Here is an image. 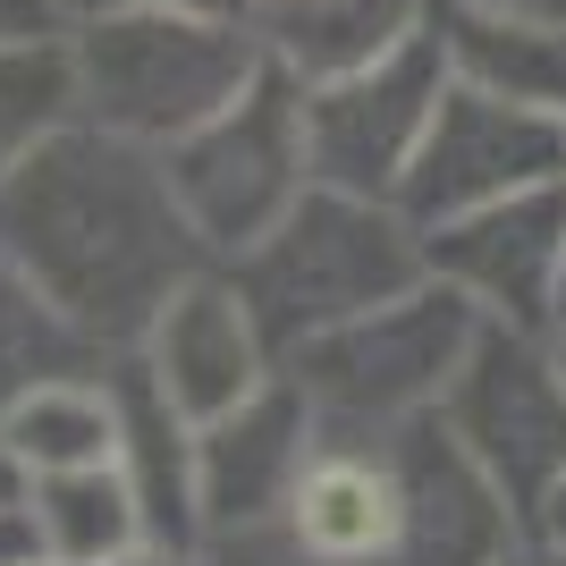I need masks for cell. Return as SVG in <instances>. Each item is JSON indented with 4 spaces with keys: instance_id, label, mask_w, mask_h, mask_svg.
Wrapping results in <instances>:
<instances>
[{
    "instance_id": "cell-9",
    "label": "cell",
    "mask_w": 566,
    "mask_h": 566,
    "mask_svg": "<svg viewBox=\"0 0 566 566\" xmlns=\"http://www.w3.org/2000/svg\"><path fill=\"white\" fill-rule=\"evenodd\" d=\"M431 245V280L465 287L491 322L516 331H558V262H566V178L524 187L507 203H482L465 220L423 229Z\"/></svg>"
},
{
    "instance_id": "cell-21",
    "label": "cell",
    "mask_w": 566,
    "mask_h": 566,
    "mask_svg": "<svg viewBox=\"0 0 566 566\" xmlns=\"http://www.w3.org/2000/svg\"><path fill=\"white\" fill-rule=\"evenodd\" d=\"M43 558V533H34V507H0V566Z\"/></svg>"
},
{
    "instance_id": "cell-6",
    "label": "cell",
    "mask_w": 566,
    "mask_h": 566,
    "mask_svg": "<svg viewBox=\"0 0 566 566\" xmlns=\"http://www.w3.org/2000/svg\"><path fill=\"white\" fill-rule=\"evenodd\" d=\"M440 423L465 440V457L491 473L507 507L533 516V499L566 473V373L558 347L516 322H482L465 373L440 398Z\"/></svg>"
},
{
    "instance_id": "cell-27",
    "label": "cell",
    "mask_w": 566,
    "mask_h": 566,
    "mask_svg": "<svg viewBox=\"0 0 566 566\" xmlns=\"http://www.w3.org/2000/svg\"><path fill=\"white\" fill-rule=\"evenodd\" d=\"M491 566H549V558H542V549H533V542H516V549H507V558H491Z\"/></svg>"
},
{
    "instance_id": "cell-17",
    "label": "cell",
    "mask_w": 566,
    "mask_h": 566,
    "mask_svg": "<svg viewBox=\"0 0 566 566\" xmlns=\"http://www.w3.org/2000/svg\"><path fill=\"white\" fill-rule=\"evenodd\" d=\"M34 533H43L51 558L69 566H118L144 542V499L118 465H85V473H34Z\"/></svg>"
},
{
    "instance_id": "cell-19",
    "label": "cell",
    "mask_w": 566,
    "mask_h": 566,
    "mask_svg": "<svg viewBox=\"0 0 566 566\" xmlns=\"http://www.w3.org/2000/svg\"><path fill=\"white\" fill-rule=\"evenodd\" d=\"M76 347H85V331H76L34 280H25L18 262L0 254V415H9L34 380L76 373Z\"/></svg>"
},
{
    "instance_id": "cell-2",
    "label": "cell",
    "mask_w": 566,
    "mask_h": 566,
    "mask_svg": "<svg viewBox=\"0 0 566 566\" xmlns=\"http://www.w3.org/2000/svg\"><path fill=\"white\" fill-rule=\"evenodd\" d=\"M423 280H431L423 229L398 203L347 195V187H305V203L280 229L237 254V296L254 305L262 338L280 355H296L305 338L338 331L355 313L398 305Z\"/></svg>"
},
{
    "instance_id": "cell-23",
    "label": "cell",
    "mask_w": 566,
    "mask_h": 566,
    "mask_svg": "<svg viewBox=\"0 0 566 566\" xmlns=\"http://www.w3.org/2000/svg\"><path fill=\"white\" fill-rule=\"evenodd\" d=\"M161 9H187V18H220V25H254L262 0H161Z\"/></svg>"
},
{
    "instance_id": "cell-7",
    "label": "cell",
    "mask_w": 566,
    "mask_h": 566,
    "mask_svg": "<svg viewBox=\"0 0 566 566\" xmlns=\"http://www.w3.org/2000/svg\"><path fill=\"white\" fill-rule=\"evenodd\" d=\"M449 43L440 25H423L415 43H398L380 69L338 76L305 94V127H313V187H347V195H380L398 203L406 169L431 136V111L449 94Z\"/></svg>"
},
{
    "instance_id": "cell-22",
    "label": "cell",
    "mask_w": 566,
    "mask_h": 566,
    "mask_svg": "<svg viewBox=\"0 0 566 566\" xmlns=\"http://www.w3.org/2000/svg\"><path fill=\"white\" fill-rule=\"evenodd\" d=\"M60 25V0H0V43L9 34H51Z\"/></svg>"
},
{
    "instance_id": "cell-13",
    "label": "cell",
    "mask_w": 566,
    "mask_h": 566,
    "mask_svg": "<svg viewBox=\"0 0 566 566\" xmlns=\"http://www.w3.org/2000/svg\"><path fill=\"white\" fill-rule=\"evenodd\" d=\"M440 43L465 85L524 111L566 118V18L549 9H499V0H440Z\"/></svg>"
},
{
    "instance_id": "cell-16",
    "label": "cell",
    "mask_w": 566,
    "mask_h": 566,
    "mask_svg": "<svg viewBox=\"0 0 566 566\" xmlns=\"http://www.w3.org/2000/svg\"><path fill=\"white\" fill-rule=\"evenodd\" d=\"M0 440L25 457V473H85V465H118L127 431H118V389L94 380H34L9 415H0Z\"/></svg>"
},
{
    "instance_id": "cell-30",
    "label": "cell",
    "mask_w": 566,
    "mask_h": 566,
    "mask_svg": "<svg viewBox=\"0 0 566 566\" xmlns=\"http://www.w3.org/2000/svg\"><path fill=\"white\" fill-rule=\"evenodd\" d=\"M18 566H69V558H51V549H43V558H18Z\"/></svg>"
},
{
    "instance_id": "cell-1",
    "label": "cell",
    "mask_w": 566,
    "mask_h": 566,
    "mask_svg": "<svg viewBox=\"0 0 566 566\" xmlns=\"http://www.w3.org/2000/svg\"><path fill=\"white\" fill-rule=\"evenodd\" d=\"M0 254L85 338H144L195 280L203 237L153 144L69 118L18 169H0Z\"/></svg>"
},
{
    "instance_id": "cell-31",
    "label": "cell",
    "mask_w": 566,
    "mask_h": 566,
    "mask_svg": "<svg viewBox=\"0 0 566 566\" xmlns=\"http://www.w3.org/2000/svg\"><path fill=\"white\" fill-rule=\"evenodd\" d=\"M558 322H566V262H558Z\"/></svg>"
},
{
    "instance_id": "cell-3",
    "label": "cell",
    "mask_w": 566,
    "mask_h": 566,
    "mask_svg": "<svg viewBox=\"0 0 566 566\" xmlns=\"http://www.w3.org/2000/svg\"><path fill=\"white\" fill-rule=\"evenodd\" d=\"M262 34L254 25H220L144 0L127 18H102L76 34V76H85V118L118 127V136L153 144H187L203 118H220L245 85L262 76Z\"/></svg>"
},
{
    "instance_id": "cell-12",
    "label": "cell",
    "mask_w": 566,
    "mask_h": 566,
    "mask_svg": "<svg viewBox=\"0 0 566 566\" xmlns=\"http://www.w3.org/2000/svg\"><path fill=\"white\" fill-rule=\"evenodd\" d=\"M287 542L322 566H398L406 558V465H398V431L380 449L355 440H322L287 491Z\"/></svg>"
},
{
    "instance_id": "cell-29",
    "label": "cell",
    "mask_w": 566,
    "mask_h": 566,
    "mask_svg": "<svg viewBox=\"0 0 566 566\" xmlns=\"http://www.w3.org/2000/svg\"><path fill=\"white\" fill-rule=\"evenodd\" d=\"M549 347H558V373H566V322H558V331H549Z\"/></svg>"
},
{
    "instance_id": "cell-28",
    "label": "cell",
    "mask_w": 566,
    "mask_h": 566,
    "mask_svg": "<svg viewBox=\"0 0 566 566\" xmlns=\"http://www.w3.org/2000/svg\"><path fill=\"white\" fill-rule=\"evenodd\" d=\"M499 9H549V18H566V0H499Z\"/></svg>"
},
{
    "instance_id": "cell-15",
    "label": "cell",
    "mask_w": 566,
    "mask_h": 566,
    "mask_svg": "<svg viewBox=\"0 0 566 566\" xmlns=\"http://www.w3.org/2000/svg\"><path fill=\"white\" fill-rule=\"evenodd\" d=\"M118 431H127V482H136L144 499V542H187L195 533V440H187V415L169 406V389L153 380V364L144 373L118 380Z\"/></svg>"
},
{
    "instance_id": "cell-18",
    "label": "cell",
    "mask_w": 566,
    "mask_h": 566,
    "mask_svg": "<svg viewBox=\"0 0 566 566\" xmlns=\"http://www.w3.org/2000/svg\"><path fill=\"white\" fill-rule=\"evenodd\" d=\"M76 111H85L76 43H60V34H9L0 43V169H18Z\"/></svg>"
},
{
    "instance_id": "cell-26",
    "label": "cell",
    "mask_w": 566,
    "mask_h": 566,
    "mask_svg": "<svg viewBox=\"0 0 566 566\" xmlns=\"http://www.w3.org/2000/svg\"><path fill=\"white\" fill-rule=\"evenodd\" d=\"M118 566H187V549H169V542H153V549H127Z\"/></svg>"
},
{
    "instance_id": "cell-4",
    "label": "cell",
    "mask_w": 566,
    "mask_h": 566,
    "mask_svg": "<svg viewBox=\"0 0 566 566\" xmlns=\"http://www.w3.org/2000/svg\"><path fill=\"white\" fill-rule=\"evenodd\" d=\"M482 322H491V313L473 305L465 287L423 280L415 296H398V305L355 313L338 331L305 338V347H296V380H305V398L322 406L331 423L398 431V423H415V415H440V398H449V380L465 373Z\"/></svg>"
},
{
    "instance_id": "cell-11",
    "label": "cell",
    "mask_w": 566,
    "mask_h": 566,
    "mask_svg": "<svg viewBox=\"0 0 566 566\" xmlns=\"http://www.w3.org/2000/svg\"><path fill=\"white\" fill-rule=\"evenodd\" d=\"M144 364H153V380L169 389V406L203 431V423H220V415H237V406L271 380L262 373V364H271V338H262L254 305L237 296V280H203V271H195L161 305V322L144 331Z\"/></svg>"
},
{
    "instance_id": "cell-32",
    "label": "cell",
    "mask_w": 566,
    "mask_h": 566,
    "mask_svg": "<svg viewBox=\"0 0 566 566\" xmlns=\"http://www.w3.org/2000/svg\"><path fill=\"white\" fill-rule=\"evenodd\" d=\"M549 566H566V558H549Z\"/></svg>"
},
{
    "instance_id": "cell-25",
    "label": "cell",
    "mask_w": 566,
    "mask_h": 566,
    "mask_svg": "<svg viewBox=\"0 0 566 566\" xmlns=\"http://www.w3.org/2000/svg\"><path fill=\"white\" fill-rule=\"evenodd\" d=\"M0 507H25V457L0 440Z\"/></svg>"
},
{
    "instance_id": "cell-8",
    "label": "cell",
    "mask_w": 566,
    "mask_h": 566,
    "mask_svg": "<svg viewBox=\"0 0 566 566\" xmlns=\"http://www.w3.org/2000/svg\"><path fill=\"white\" fill-rule=\"evenodd\" d=\"M549 178H566V118L499 102L465 76H449V94L431 111V136L398 187V212L415 229H440V220H465L524 187H549Z\"/></svg>"
},
{
    "instance_id": "cell-10",
    "label": "cell",
    "mask_w": 566,
    "mask_h": 566,
    "mask_svg": "<svg viewBox=\"0 0 566 566\" xmlns=\"http://www.w3.org/2000/svg\"><path fill=\"white\" fill-rule=\"evenodd\" d=\"M313 415L322 406L305 398V380L287 373V380H262L237 415L195 431V507H203V524L262 533L280 516L305 457H313Z\"/></svg>"
},
{
    "instance_id": "cell-5",
    "label": "cell",
    "mask_w": 566,
    "mask_h": 566,
    "mask_svg": "<svg viewBox=\"0 0 566 566\" xmlns=\"http://www.w3.org/2000/svg\"><path fill=\"white\" fill-rule=\"evenodd\" d=\"M169 187L187 203L195 237L212 254H245L280 229L313 187V127H305V85L262 60V76L229 102L220 118H203L187 144H169Z\"/></svg>"
},
{
    "instance_id": "cell-20",
    "label": "cell",
    "mask_w": 566,
    "mask_h": 566,
    "mask_svg": "<svg viewBox=\"0 0 566 566\" xmlns=\"http://www.w3.org/2000/svg\"><path fill=\"white\" fill-rule=\"evenodd\" d=\"M524 542L542 549V558H566V473L533 499V516H524Z\"/></svg>"
},
{
    "instance_id": "cell-24",
    "label": "cell",
    "mask_w": 566,
    "mask_h": 566,
    "mask_svg": "<svg viewBox=\"0 0 566 566\" xmlns=\"http://www.w3.org/2000/svg\"><path fill=\"white\" fill-rule=\"evenodd\" d=\"M127 9H144V0H60L69 25H102V18H127Z\"/></svg>"
},
{
    "instance_id": "cell-14",
    "label": "cell",
    "mask_w": 566,
    "mask_h": 566,
    "mask_svg": "<svg viewBox=\"0 0 566 566\" xmlns=\"http://www.w3.org/2000/svg\"><path fill=\"white\" fill-rule=\"evenodd\" d=\"M423 0H262V51L280 60L296 85H338V76H364L380 69L398 43L423 34Z\"/></svg>"
}]
</instances>
